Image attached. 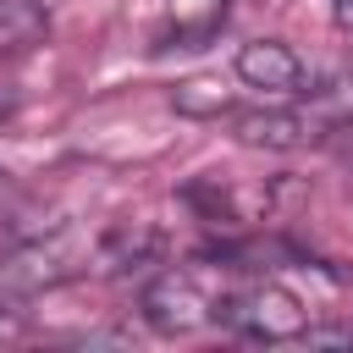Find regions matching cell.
I'll return each mask as SVG.
<instances>
[{"mask_svg":"<svg viewBox=\"0 0 353 353\" xmlns=\"http://www.w3.org/2000/svg\"><path fill=\"white\" fill-rule=\"evenodd\" d=\"M215 320H221L226 331L248 336V342H292V336L309 331V309H303L287 287H276V281H259V287H248V292L221 298V303H215Z\"/></svg>","mask_w":353,"mask_h":353,"instance_id":"cell-1","label":"cell"},{"mask_svg":"<svg viewBox=\"0 0 353 353\" xmlns=\"http://www.w3.org/2000/svg\"><path fill=\"white\" fill-rule=\"evenodd\" d=\"M83 270V248L55 232V237H33L17 243L11 254H0V292H50L61 281H72Z\"/></svg>","mask_w":353,"mask_h":353,"instance_id":"cell-2","label":"cell"},{"mask_svg":"<svg viewBox=\"0 0 353 353\" xmlns=\"http://www.w3.org/2000/svg\"><path fill=\"white\" fill-rule=\"evenodd\" d=\"M138 309H143V320H149L154 331H165V336H182V331H199L204 320H215V298L204 292V281H199L193 270H160V276L143 287Z\"/></svg>","mask_w":353,"mask_h":353,"instance_id":"cell-3","label":"cell"},{"mask_svg":"<svg viewBox=\"0 0 353 353\" xmlns=\"http://www.w3.org/2000/svg\"><path fill=\"white\" fill-rule=\"evenodd\" d=\"M237 77L248 88H259V94L287 99V94H303V77L309 72H303V61H298L292 44H281V39H248L237 50Z\"/></svg>","mask_w":353,"mask_h":353,"instance_id":"cell-4","label":"cell"},{"mask_svg":"<svg viewBox=\"0 0 353 353\" xmlns=\"http://www.w3.org/2000/svg\"><path fill=\"white\" fill-rule=\"evenodd\" d=\"M232 138L243 149H270V154H287V149H303L314 138V121L298 116V110H243L232 121Z\"/></svg>","mask_w":353,"mask_h":353,"instance_id":"cell-5","label":"cell"},{"mask_svg":"<svg viewBox=\"0 0 353 353\" xmlns=\"http://www.w3.org/2000/svg\"><path fill=\"white\" fill-rule=\"evenodd\" d=\"M232 105H237V94H232V83L226 77H182L176 88H171V110L176 116H188V121H221V116H232Z\"/></svg>","mask_w":353,"mask_h":353,"instance_id":"cell-6","label":"cell"},{"mask_svg":"<svg viewBox=\"0 0 353 353\" xmlns=\"http://www.w3.org/2000/svg\"><path fill=\"white\" fill-rule=\"evenodd\" d=\"M171 6V39L176 50H199L226 22V0H165Z\"/></svg>","mask_w":353,"mask_h":353,"instance_id":"cell-7","label":"cell"},{"mask_svg":"<svg viewBox=\"0 0 353 353\" xmlns=\"http://www.w3.org/2000/svg\"><path fill=\"white\" fill-rule=\"evenodd\" d=\"M44 28H50V17H44L39 0H0V55L39 44Z\"/></svg>","mask_w":353,"mask_h":353,"instance_id":"cell-8","label":"cell"},{"mask_svg":"<svg viewBox=\"0 0 353 353\" xmlns=\"http://www.w3.org/2000/svg\"><path fill=\"white\" fill-rule=\"evenodd\" d=\"M22 336V314L17 309H0V342H17Z\"/></svg>","mask_w":353,"mask_h":353,"instance_id":"cell-9","label":"cell"},{"mask_svg":"<svg viewBox=\"0 0 353 353\" xmlns=\"http://www.w3.org/2000/svg\"><path fill=\"white\" fill-rule=\"evenodd\" d=\"M331 17H336L342 33H353V0H331Z\"/></svg>","mask_w":353,"mask_h":353,"instance_id":"cell-10","label":"cell"},{"mask_svg":"<svg viewBox=\"0 0 353 353\" xmlns=\"http://www.w3.org/2000/svg\"><path fill=\"white\" fill-rule=\"evenodd\" d=\"M0 176H6V171H0Z\"/></svg>","mask_w":353,"mask_h":353,"instance_id":"cell-11","label":"cell"}]
</instances>
